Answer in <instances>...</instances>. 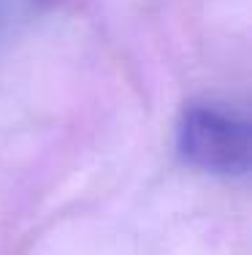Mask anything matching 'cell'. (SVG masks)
I'll return each instance as SVG.
<instances>
[{"mask_svg":"<svg viewBox=\"0 0 252 255\" xmlns=\"http://www.w3.org/2000/svg\"><path fill=\"white\" fill-rule=\"evenodd\" d=\"M179 155L206 174L244 177L252 163V130L242 112L217 101L184 106L176 125Z\"/></svg>","mask_w":252,"mask_h":255,"instance_id":"obj_1","label":"cell"}]
</instances>
